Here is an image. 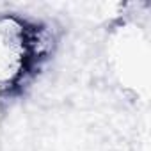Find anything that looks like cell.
<instances>
[{
	"mask_svg": "<svg viewBox=\"0 0 151 151\" xmlns=\"http://www.w3.org/2000/svg\"><path fill=\"white\" fill-rule=\"evenodd\" d=\"M43 53V34L16 16H0V94L16 87Z\"/></svg>",
	"mask_w": 151,
	"mask_h": 151,
	"instance_id": "1",
	"label": "cell"
}]
</instances>
